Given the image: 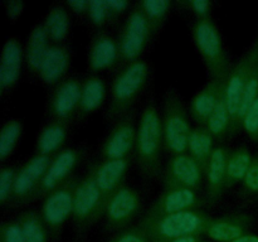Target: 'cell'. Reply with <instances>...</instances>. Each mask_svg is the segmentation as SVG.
Returning <instances> with one entry per match:
<instances>
[{"instance_id": "7c38bea8", "label": "cell", "mask_w": 258, "mask_h": 242, "mask_svg": "<svg viewBox=\"0 0 258 242\" xmlns=\"http://www.w3.org/2000/svg\"><path fill=\"white\" fill-rule=\"evenodd\" d=\"M85 153L86 149L82 146H72V148H64L55 154L43 176L35 199L40 197L44 198L48 193L70 180L73 176V171L82 161Z\"/></svg>"}, {"instance_id": "3957f363", "label": "cell", "mask_w": 258, "mask_h": 242, "mask_svg": "<svg viewBox=\"0 0 258 242\" xmlns=\"http://www.w3.org/2000/svg\"><path fill=\"white\" fill-rule=\"evenodd\" d=\"M191 37L211 80H227L233 63L213 18L194 19Z\"/></svg>"}, {"instance_id": "4fadbf2b", "label": "cell", "mask_w": 258, "mask_h": 242, "mask_svg": "<svg viewBox=\"0 0 258 242\" xmlns=\"http://www.w3.org/2000/svg\"><path fill=\"white\" fill-rule=\"evenodd\" d=\"M82 80L76 76L66 77L50 91L47 102V115L49 120L70 123L77 116L81 100Z\"/></svg>"}, {"instance_id": "277c9868", "label": "cell", "mask_w": 258, "mask_h": 242, "mask_svg": "<svg viewBox=\"0 0 258 242\" xmlns=\"http://www.w3.org/2000/svg\"><path fill=\"white\" fill-rule=\"evenodd\" d=\"M164 148L171 155L186 153L191 126L189 123L188 111L183 102L180 93L174 87L166 90L163 98L161 111Z\"/></svg>"}, {"instance_id": "bcb514c9", "label": "cell", "mask_w": 258, "mask_h": 242, "mask_svg": "<svg viewBox=\"0 0 258 242\" xmlns=\"http://www.w3.org/2000/svg\"><path fill=\"white\" fill-rule=\"evenodd\" d=\"M165 242H202V241H199L196 236H189V237H181V238L171 239V241H165Z\"/></svg>"}, {"instance_id": "f35d334b", "label": "cell", "mask_w": 258, "mask_h": 242, "mask_svg": "<svg viewBox=\"0 0 258 242\" xmlns=\"http://www.w3.org/2000/svg\"><path fill=\"white\" fill-rule=\"evenodd\" d=\"M2 242H27L18 221L4 222L2 226Z\"/></svg>"}, {"instance_id": "30bf717a", "label": "cell", "mask_w": 258, "mask_h": 242, "mask_svg": "<svg viewBox=\"0 0 258 242\" xmlns=\"http://www.w3.org/2000/svg\"><path fill=\"white\" fill-rule=\"evenodd\" d=\"M206 179L203 166L186 151L169 158L163 173L164 189L190 188L199 191Z\"/></svg>"}, {"instance_id": "d6a6232c", "label": "cell", "mask_w": 258, "mask_h": 242, "mask_svg": "<svg viewBox=\"0 0 258 242\" xmlns=\"http://www.w3.org/2000/svg\"><path fill=\"white\" fill-rule=\"evenodd\" d=\"M23 133V124L19 118H8L0 129V160L4 163L13 154Z\"/></svg>"}, {"instance_id": "484cf974", "label": "cell", "mask_w": 258, "mask_h": 242, "mask_svg": "<svg viewBox=\"0 0 258 242\" xmlns=\"http://www.w3.org/2000/svg\"><path fill=\"white\" fill-rule=\"evenodd\" d=\"M249 218L246 214H229V216L211 218L206 228V234L212 239L221 242H232L244 236Z\"/></svg>"}, {"instance_id": "52a82bcc", "label": "cell", "mask_w": 258, "mask_h": 242, "mask_svg": "<svg viewBox=\"0 0 258 242\" xmlns=\"http://www.w3.org/2000/svg\"><path fill=\"white\" fill-rule=\"evenodd\" d=\"M257 54L258 52L256 49L244 53L238 60L233 63L231 72H229L226 83H224V97H226L229 115L232 118L231 135H234L239 129L238 113L239 108H241L242 97H243L244 87H246L249 75H251L252 70L258 60Z\"/></svg>"}, {"instance_id": "ffe728a7", "label": "cell", "mask_w": 258, "mask_h": 242, "mask_svg": "<svg viewBox=\"0 0 258 242\" xmlns=\"http://www.w3.org/2000/svg\"><path fill=\"white\" fill-rule=\"evenodd\" d=\"M229 151L231 149L227 148L224 144H217L206 168L207 199L211 203H216L226 191L227 163H228Z\"/></svg>"}, {"instance_id": "6da1fadb", "label": "cell", "mask_w": 258, "mask_h": 242, "mask_svg": "<svg viewBox=\"0 0 258 242\" xmlns=\"http://www.w3.org/2000/svg\"><path fill=\"white\" fill-rule=\"evenodd\" d=\"M150 77V65L145 59H138L118 68L111 85V98L106 118L116 123L133 111L141 93L145 91Z\"/></svg>"}, {"instance_id": "e575fe53", "label": "cell", "mask_w": 258, "mask_h": 242, "mask_svg": "<svg viewBox=\"0 0 258 242\" xmlns=\"http://www.w3.org/2000/svg\"><path fill=\"white\" fill-rule=\"evenodd\" d=\"M19 166L17 165H3L0 169V203L2 206L10 204L14 191L15 178Z\"/></svg>"}, {"instance_id": "1f68e13d", "label": "cell", "mask_w": 258, "mask_h": 242, "mask_svg": "<svg viewBox=\"0 0 258 242\" xmlns=\"http://www.w3.org/2000/svg\"><path fill=\"white\" fill-rule=\"evenodd\" d=\"M18 223L27 242H47V226L37 211H25L19 216Z\"/></svg>"}, {"instance_id": "4dcf8cb0", "label": "cell", "mask_w": 258, "mask_h": 242, "mask_svg": "<svg viewBox=\"0 0 258 242\" xmlns=\"http://www.w3.org/2000/svg\"><path fill=\"white\" fill-rule=\"evenodd\" d=\"M149 25H150L153 39L159 34L165 24L171 9V2L169 0H143L140 2Z\"/></svg>"}, {"instance_id": "7bdbcfd3", "label": "cell", "mask_w": 258, "mask_h": 242, "mask_svg": "<svg viewBox=\"0 0 258 242\" xmlns=\"http://www.w3.org/2000/svg\"><path fill=\"white\" fill-rule=\"evenodd\" d=\"M106 3H107L108 8H110L111 13L116 18L120 17L121 14H123L130 8H133L131 3L127 2V0H106Z\"/></svg>"}, {"instance_id": "8992f818", "label": "cell", "mask_w": 258, "mask_h": 242, "mask_svg": "<svg viewBox=\"0 0 258 242\" xmlns=\"http://www.w3.org/2000/svg\"><path fill=\"white\" fill-rule=\"evenodd\" d=\"M151 39L153 35L150 25L144 14L140 2H138L133 4L117 37L121 52L120 67L140 59Z\"/></svg>"}, {"instance_id": "5bb4252c", "label": "cell", "mask_w": 258, "mask_h": 242, "mask_svg": "<svg viewBox=\"0 0 258 242\" xmlns=\"http://www.w3.org/2000/svg\"><path fill=\"white\" fill-rule=\"evenodd\" d=\"M138 126L135 123V113L131 111L126 116L113 123L112 128L103 140L101 154L103 159L128 158L136 149Z\"/></svg>"}, {"instance_id": "d590c367", "label": "cell", "mask_w": 258, "mask_h": 242, "mask_svg": "<svg viewBox=\"0 0 258 242\" xmlns=\"http://www.w3.org/2000/svg\"><path fill=\"white\" fill-rule=\"evenodd\" d=\"M257 98H258V60L256 65H254L251 75H249V78L248 81H247L246 87H244L243 97H242V102H241V108H239V113H238L239 128H241L242 118H243L244 113L247 112V110L251 107V105L257 100Z\"/></svg>"}, {"instance_id": "44dd1931", "label": "cell", "mask_w": 258, "mask_h": 242, "mask_svg": "<svg viewBox=\"0 0 258 242\" xmlns=\"http://www.w3.org/2000/svg\"><path fill=\"white\" fill-rule=\"evenodd\" d=\"M226 80H209L189 102V112L197 125L206 126L209 116L216 108L224 92Z\"/></svg>"}, {"instance_id": "d4e9b609", "label": "cell", "mask_w": 258, "mask_h": 242, "mask_svg": "<svg viewBox=\"0 0 258 242\" xmlns=\"http://www.w3.org/2000/svg\"><path fill=\"white\" fill-rule=\"evenodd\" d=\"M50 44L52 42H50L49 35H48L43 22L33 25L28 34L27 44L24 48L25 65H27V70L29 71V73L38 76L40 66H42L43 59H44Z\"/></svg>"}, {"instance_id": "d6986e66", "label": "cell", "mask_w": 258, "mask_h": 242, "mask_svg": "<svg viewBox=\"0 0 258 242\" xmlns=\"http://www.w3.org/2000/svg\"><path fill=\"white\" fill-rule=\"evenodd\" d=\"M131 164V156L122 159H103L100 163H93V174L96 183L107 202L108 198L123 186L128 168Z\"/></svg>"}, {"instance_id": "ab89813d", "label": "cell", "mask_w": 258, "mask_h": 242, "mask_svg": "<svg viewBox=\"0 0 258 242\" xmlns=\"http://www.w3.org/2000/svg\"><path fill=\"white\" fill-rule=\"evenodd\" d=\"M242 183H243L246 191L251 192V193H257L258 192V156L252 158L251 165H249L248 171H247Z\"/></svg>"}, {"instance_id": "2e32d148", "label": "cell", "mask_w": 258, "mask_h": 242, "mask_svg": "<svg viewBox=\"0 0 258 242\" xmlns=\"http://www.w3.org/2000/svg\"><path fill=\"white\" fill-rule=\"evenodd\" d=\"M87 66L92 73L120 67L121 52L117 38L107 30H97L88 44Z\"/></svg>"}, {"instance_id": "ac0fdd59", "label": "cell", "mask_w": 258, "mask_h": 242, "mask_svg": "<svg viewBox=\"0 0 258 242\" xmlns=\"http://www.w3.org/2000/svg\"><path fill=\"white\" fill-rule=\"evenodd\" d=\"M24 58V48L17 37L5 40L0 58V93L5 96L18 83L22 73Z\"/></svg>"}, {"instance_id": "b9f144b4", "label": "cell", "mask_w": 258, "mask_h": 242, "mask_svg": "<svg viewBox=\"0 0 258 242\" xmlns=\"http://www.w3.org/2000/svg\"><path fill=\"white\" fill-rule=\"evenodd\" d=\"M4 7L8 18L12 20H15L23 13L25 4L22 0H8V2H5Z\"/></svg>"}, {"instance_id": "f1b7e54d", "label": "cell", "mask_w": 258, "mask_h": 242, "mask_svg": "<svg viewBox=\"0 0 258 242\" xmlns=\"http://www.w3.org/2000/svg\"><path fill=\"white\" fill-rule=\"evenodd\" d=\"M252 156L248 148L244 145L236 146L229 151L228 163H227V183L226 189L236 186L242 182L251 165Z\"/></svg>"}, {"instance_id": "9a60e30c", "label": "cell", "mask_w": 258, "mask_h": 242, "mask_svg": "<svg viewBox=\"0 0 258 242\" xmlns=\"http://www.w3.org/2000/svg\"><path fill=\"white\" fill-rule=\"evenodd\" d=\"M143 208L140 193L133 187L123 184L108 198L105 206L106 222L110 227H122L135 219Z\"/></svg>"}, {"instance_id": "603a6c76", "label": "cell", "mask_w": 258, "mask_h": 242, "mask_svg": "<svg viewBox=\"0 0 258 242\" xmlns=\"http://www.w3.org/2000/svg\"><path fill=\"white\" fill-rule=\"evenodd\" d=\"M70 134V123L49 120L40 128L35 140V154L54 156L63 150Z\"/></svg>"}, {"instance_id": "cb8c5ba5", "label": "cell", "mask_w": 258, "mask_h": 242, "mask_svg": "<svg viewBox=\"0 0 258 242\" xmlns=\"http://www.w3.org/2000/svg\"><path fill=\"white\" fill-rule=\"evenodd\" d=\"M107 95L106 81L97 73H91L82 80L77 120H85L103 105Z\"/></svg>"}, {"instance_id": "5b68a950", "label": "cell", "mask_w": 258, "mask_h": 242, "mask_svg": "<svg viewBox=\"0 0 258 242\" xmlns=\"http://www.w3.org/2000/svg\"><path fill=\"white\" fill-rule=\"evenodd\" d=\"M211 217L202 209L176 212L159 217H144L141 224L151 236L163 241L196 236L206 231Z\"/></svg>"}, {"instance_id": "836d02e7", "label": "cell", "mask_w": 258, "mask_h": 242, "mask_svg": "<svg viewBox=\"0 0 258 242\" xmlns=\"http://www.w3.org/2000/svg\"><path fill=\"white\" fill-rule=\"evenodd\" d=\"M87 18L91 24L98 30H101V28L105 25L117 20V18L111 13L106 0H90Z\"/></svg>"}, {"instance_id": "9c48e42d", "label": "cell", "mask_w": 258, "mask_h": 242, "mask_svg": "<svg viewBox=\"0 0 258 242\" xmlns=\"http://www.w3.org/2000/svg\"><path fill=\"white\" fill-rule=\"evenodd\" d=\"M78 182L80 178L73 175L70 180L63 183L43 198L40 216L45 226L52 231H58L62 228L64 222L73 214L75 194Z\"/></svg>"}, {"instance_id": "8d00e7d4", "label": "cell", "mask_w": 258, "mask_h": 242, "mask_svg": "<svg viewBox=\"0 0 258 242\" xmlns=\"http://www.w3.org/2000/svg\"><path fill=\"white\" fill-rule=\"evenodd\" d=\"M241 126H243L249 138L258 140V98L244 113Z\"/></svg>"}, {"instance_id": "74e56055", "label": "cell", "mask_w": 258, "mask_h": 242, "mask_svg": "<svg viewBox=\"0 0 258 242\" xmlns=\"http://www.w3.org/2000/svg\"><path fill=\"white\" fill-rule=\"evenodd\" d=\"M181 8H185L196 15V19L212 17V3L208 0H183L178 2Z\"/></svg>"}, {"instance_id": "ee69618b", "label": "cell", "mask_w": 258, "mask_h": 242, "mask_svg": "<svg viewBox=\"0 0 258 242\" xmlns=\"http://www.w3.org/2000/svg\"><path fill=\"white\" fill-rule=\"evenodd\" d=\"M66 5L76 15H87L90 0H67Z\"/></svg>"}, {"instance_id": "7a4b0ae2", "label": "cell", "mask_w": 258, "mask_h": 242, "mask_svg": "<svg viewBox=\"0 0 258 242\" xmlns=\"http://www.w3.org/2000/svg\"><path fill=\"white\" fill-rule=\"evenodd\" d=\"M163 146L164 135L161 116L151 98L144 106L139 118L135 149L139 168L146 178L155 179L160 175V158Z\"/></svg>"}, {"instance_id": "f546056e", "label": "cell", "mask_w": 258, "mask_h": 242, "mask_svg": "<svg viewBox=\"0 0 258 242\" xmlns=\"http://www.w3.org/2000/svg\"><path fill=\"white\" fill-rule=\"evenodd\" d=\"M206 128L208 129L212 136L216 139V141H219V143H222L227 136H231L232 118L231 115H229V110L226 102V97H224V92L222 95V97L219 98L213 112L209 116L208 121L206 124Z\"/></svg>"}, {"instance_id": "7402d4cb", "label": "cell", "mask_w": 258, "mask_h": 242, "mask_svg": "<svg viewBox=\"0 0 258 242\" xmlns=\"http://www.w3.org/2000/svg\"><path fill=\"white\" fill-rule=\"evenodd\" d=\"M71 63V50L66 44H50L38 77L45 86L54 87L55 85L64 80Z\"/></svg>"}, {"instance_id": "83f0119b", "label": "cell", "mask_w": 258, "mask_h": 242, "mask_svg": "<svg viewBox=\"0 0 258 242\" xmlns=\"http://www.w3.org/2000/svg\"><path fill=\"white\" fill-rule=\"evenodd\" d=\"M216 146V139L212 136L206 126L197 125L191 129L186 151L203 166L204 170L208 165V161Z\"/></svg>"}, {"instance_id": "f6af8a7d", "label": "cell", "mask_w": 258, "mask_h": 242, "mask_svg": "<svg viewBox=\"0 0 258 242\" xmlns=\"http://www.w3.org/2000/svg\"><path fill=\"white\" fill-rule=\"evenodd\" d=\"M232 242H258L257 236H249V234H244V236L239 237V238L234 239Z\"/></svg>"}, {"instance_id": "4316f807", "label": "cell", "mask_w": 258, "mask_h": 242, "mask_svg": "<svg viewBox=\"0 0 258 242\" xmlns=\"http://www.w3.org/2000/svg\"><path fill=\"white\" fill-rule=\"evenodd\" d=\"M49 39L53 44H64L70 33L71 20L68 9L63 4L55 3L48 9L43 20Z\"/></svg>"}, {"instance_id": "60d3db41", "label": "cell", "mask_w": 258, "mask_h": 242, "mask_svg": "<svg viewBox=\"0 0 258 242\" xmlns=\"http://www.w3.org/2000/svg\"><path fill=\"white\" fill-rule=\"evenodd\" d=\"M146 234H148V231L144 228L143 224H140V227H138V228L128 229V231L123 232L112 242H148Z\"/></svg>"}, {"instance_id": "8fae6325", "label": "cell", "mask_w": 258, "mask_h": 242, "mask_svg": "<svg viewBox=\"0 0 258 242\" xmlns=\"http://www.w3.org/2000/svg\"><path fill=\"white\" fill-rule=\"evenodd\" d=\"M53 156L35 154L33 158L19 166L15 178L14 191L10 204L14 207L23 206L34 201L42 179L47 171Z\"/></svg>"}, {"instance_id": "e0dca14e", "label": "cell", "mask_w": 258, "mask_h": 242, "mask_svg": "<svg viewBox=\"0 0 258 242\" xmlns=\"http://www.w3.org/2000/svg\"><path fill=\"white\" fill-rule=\"evenodd\" d=\"M206 204V199L199 191L190 188L164 189L149 208L145 217H159L176 212L201 209Z\"/></svg>"}, {"instance_id": "ba28073f", "label": "cell", "mask_w": 258, "mask_h": 242, "mask_svg": "<svg viewBox=\"0 0 258 242\" xmlns=\"http://www.w3.org/2000/svg\"><path fill=\"white\" fill-rule=\"evenodd\" d=\"M106 201L96 183L92 164L80 178L75 194L73 219L78 226H87L105 212Z\"/></svg>"}]
</instances>
